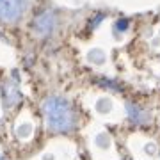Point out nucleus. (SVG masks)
Returning a JSON list of instances; mask_svg holds the SVG:
<instances>
[{
    "label": "nucleus",
    "mask_w": 160,
    "mask_h": 160,
    "mask_svg": "<svg viewBox=\"0 0 160 160\" xmlns=\"http://www.w3.org/2000/svg\"><path fill=\"white\" fill-rule=\"evenodd\" d=\"M6 89H9V91L6 92V100H7V103H9V105H11V103L14 105V103L20 102V92L16 91V86H14V82H12V84H7Z\"/></svg>",
    "instance_id": "4"
},
{
    "label": "nucleus",
    "mask_w": 160,
    "mask_h": 160,
    "mask_svg": "<svg viewBox=\"0 0 160 160\" xmlns=\"http://www.w3.org/2000/svg\"><path fill=\"white\" fill-rule=\"evenodd\" d=\"M0 160H2V157H0Z\"/></svg>",
    "instance_id": "6"
},
{
    "label": "nucleus",
    "mask_w": 160,
    "mask_h": 160,
    "mask_svg": "<svg viewBox=\"0 0 160 160\" xmlns=\"http://www.w3.org/2000/svg\"><path fill=\"white\" fill-rule=\"evenodd\" d=\"M53 25H55V18H53V14H52L50 11L41 12L39 16L36 18V22H34V27H36V30H38L39 34L50 32V30L53 29Z\"/></svg>",
    "instance_id": "3"
},
{
    "label": "nucleus",
    "mask_w": 160,
    "mask_h": 160,
    "mask_svg": "<svg viewBox=\"0 0 160 160\" xmlns=\"http://www.w3.org/2000/svg\"><path fill=\"white\" fill-rule=\"evenodd\" d=\"M43 110H45L46 123L52 132L66 133V132H71L77 125V116L73 112V107L69 105L68 100L61 96L48 98L43 103Z\"/></svg>",
    "instance_id": "1"
},
{
    "label": "nucleus",
    "mask_w": 160,
    "mask_h": 160,
    "mask_svg": "<svg viewBox=\"0 0 160 160\" xmlns=\"http://www.w3.org/2000/svg\"><path fill=\"white\" fill-rule=\"evenodd\" d=\"M27 7V0H0V20L16 22Z\"/></svg>",
    "instance_id": "2"
},
{
    "label": "nucleus",
    "mask_w": 160,
    "mask_h": 160,
    "mask_svg": "<svg viewBox=\"0 0 160 160\" xmlns=\"http://www.w3.org/2000/svg\"><path fill=\"white\" fill-rule=\"evenodd\" d=\"M125 25H128V22H125V20H123V22H118V29H119V30H125V29H126Z\"/></svg>",
    "instance_id": "5"
}]
</instances>
